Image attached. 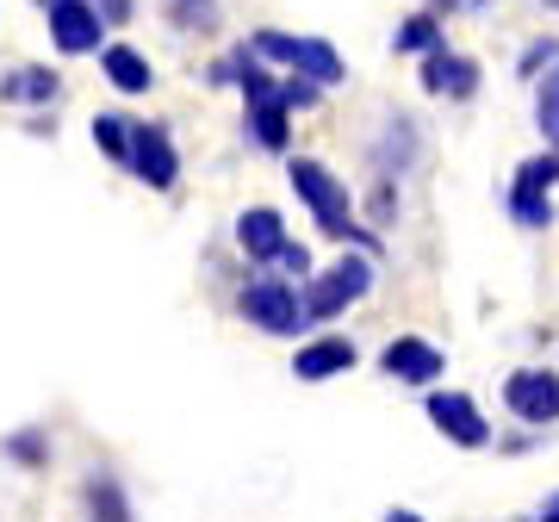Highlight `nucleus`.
Returning <instances> with one entry per match:
<instances>
[{
  "label": "nucleus",
  "mask_w": 559,
  "mask_h": 522,
  "mask_svg": "<svg viewBox=\"0 0 559 522\" xmlns=\"http://www.w3.org/2000/svg\"><path fill=\"white\" fill-rule=\"evenodd\" d=\"M286 175H293V187H299V200L311 205V218H318V230H323V237H336V242H348V237H355V242H367V249H373V237H367V230L355 224V205H348V187H342L336 175L323 168V162L299 156L293 168H286Z\"/></svg>",
  "instance_id": "nucleus-1"
},
{
  "label": "nucleus",
  "mask_w": 559,
  "mask_h": 522,
  "mask_svg": "<svg viewBox=\"0 0 559 522\" xmlns=\"http://www.w3.org/2000/svg\"><path fill=\"white\" fill-rule=\"evenodd\" d=\"M367 286H373V261L367 256H342L330 274H311V286H305V318L311 323L336 318V311H348Z\"/></svg>",
  "instance_id": "nucleus-2"
},
{
  "label": "nucleus",
  "mask_w": 559,
  "mask_h": 522,
  "mask_svg": "<svg viewBox=\"0 0 559 522\" xmlns=\"http://www.w3.org/2000/svg\"><path fill=\"white\" fill-rule=\"evenodd\" d=\"M242 318L255 323V330H267V336H299L305 323V293L286 281H249L242 286Z\"/></svg>",
  "instance_id": "nucleus-3"
},
{
  "label": "nucleus",
  "mask_w": 559,
  "mask_h": 522,
  "mask_svg": "<svg viewBox=\"0 0 559 522\" xmlns=\"http://www.w3.org/2000/svg\"><path fill=\"white\" fill-rule=\"evenodd\" d=\"M249 50H255L261 62H293L299 75L323 81V87H330V81H342V57L323 38H293V32H274V25H267V32H255V44H249Z\"/></svg>",
  "instance_id": "nucleus-4"
},
{
  "label": "nucleus",
  "mask_w": 559,
  "mask_h": 522,
  "mask_svg": "<svg viewBox=\"0 0 559 522\" xmlns=\"http://www.w3.org/2000/svg\"><path fill=\"white\" fill-rule=\"evenodd\" d=\"M503 404L522 423H559V373H547V367H516L503 380Z\"/></svg>",
  "instance_id": "nucleus-5"
},
{
  "label": "nucleus",
  "mask_w": 559,
  "mask_h": 522,
  "mask_svg": "<svg viewBox=\"0 0 559 522\" xmlns=\"http://www.w3.org/2000/svg\"><path fill=\"white\" fill-rule=\"evenodd\" d=\"M131 175H138L143 187H156V193L175 187L180 156H175V143H168L162 124H138V131H131Z\"/></svg>",
  "instance_id": "nucleus-6"
},
{
  "label": "nucleus",
  "mask_w": 559,
  "mask_h": 522,
  "mask_svg": "<svg viewBox=\"0 0 559 522\" xmlns=\"http://www.w3.org/2000/svg\"><path fill=\"white\" fill-rule=\"evenodd\" d=\"M429 423L460 448H485L491 442V423L479 417V404L466 399V392H429Z\"/></svg>",
  "instance_id": "nucleus-7"
},
{
  "label": "nucleus",
  "mask_w": 559,
  "mask_h": 522,
  "mask_svg": "<svg viewBox=\"0 0 559 522\" xmlns=\"http://www.w3.org/2000/svg\"><path fill=\"white\" fill-rule=\"evenodd\" d=\"M100 32H106L100 7H87V0H57L50 7V38H57L62 57H87L100 44Z\"/></svg>",
  "instance_id": "nucleus-8"
},
{
  "label": "nucleus",
  "mask_w": 559,
  "mask_h": 522,
  "mask_svg": "<svg viewBox=\"0 0 559 522\" xmlns=\"http://www.w3.org/2000/svg\"><path fill=\"white\" fill-rule=\"evenodd\" d=\"M380 367L392 373V380H404V385H436L448 361H441V348H429L423 336H399V342H385Z\"/></svg>",
  "instance_id": "nucleus-9"
},
{
  "label": "nucleus",
  "mask_w": 559,
  "mask_h": 522,
  "mask_svg": "<svg viewBox=\"0 0 559 522\" xmlns=\"http://www.w3.org/2000/svg\"><path fill=\"white\" fill-rule=\"evenodd\" d=\"M237 242H242V256L249 261H280V249H286V218H280L274 205H249L237 218Z\"/></svg>",
  "instance_id": "nucleus-10"
},
{
  "label": "nucleus",
  "mask_w": 559,
  "mask_h": 522,
  "mask_svg": "<svg viewBox=\"0 0 559 522\" xmlns=\"http://www.w3.org/2000/svg\"><path fill=\"white\" fill-rule=\"evenodd\" d=\"M423 87H429V94H448V100H466V94L479 87V62H466V57H454L448 44H436V50L423 57Z\"/></svg>",
  "instance_id": "nucleus-11"
},
{
  "label": "nucleus",
  "mask_w": 559,
  "mask_h": 522,
  "mask_svg": "<svg viewBox=\"0 0 559 522\" xmlns=\"http://www.w3.org/2000/svg\"><path fill=\"white\" fill-rule=\"evenodd\" d=\"M355 367V342L348 336H318L299 348V361H293V373L299 380H336V373H348Z\"/></svg>",
  "instance_id": "nucleus-12"
},
{
  "label": "nucleus",
  "mask_w": 559,
  "mask_h": 522,
  "mask_svg": "<svg viewBox=\"0 0 559 522\" xmlns=\"http://www.w3.org/2000/svg\"><path fill=\"white\" fill-rule=\"evenodd\" d=\"M249 138L261 143V150H286V138H293V106L280 100V94H267V100H249Z\"/></svg>",
  "instance_id": "nucleus-13"
},
{
  "label": "nucleus",
  "mask_w": 559,
  "mask_h": 522,
  "mask_svg": "<svg viewBox=\"0 0 559 522\" xmlns=\"http://www.w3.org/2000/svg\"><path fill=\"white\" fill-rule=\"evenodd\" d=\"M100 69H106V81H112L119 94H150V87H156L150 62H143L131 44H106V50H100Z\"/></svg>",
  "instance_id": "nucleus-14"
},
{
  "label": "nucleus",
  "mask_w": 559,
  "mask_h": 522,
  "mask_svg": "<svg viewBox=\"0 0 559 522\" xmlns=\"http://www.w3.org/2000/svg\"><path fill=\"white\" fill-rule=\"evenodd\" d=\"M57 87H62V81L50 75V69H13V75L0 81V100H25V106H44V100H57Z\"/></svg>",
  "instance_id": "nucleus-15"
},
{
  "label": "nucleus",
  "mask_w": 559,
  "mask_h": 522,
  "mask_svg": "<svg viewBox=\"0 0 559 522\" xmlns=\"http://www.w3.org/2000/svg\"><path fill=\"white\" fill-rule=\"evenodd\" d=\"M87 517H94V522H131L124 485L112 479V473H94V479H87Z\"/></svg>",
  "instance_id": "nucleus-16"
},
{
  "label": "nucleus",
  "mask_w": 559,
  "mask_h": 522,
  "mask_svg": "<svg viewBox=\"0 0 559 522\" xmlns=\"http://www.w3.org/2000/svg\"><path fill=\"white\" fill-rule=\"evenodd\" d=\"M510 218L528 224V230H547L554 224V200L535 193V187H510Z\"/></svg>",
  "instance_id": "nucleus-17"
},
{
  "label": "nucleus",
  "mask_w": 559,
  "mask_h": 522,
  "mask_svg": "<svg viewBox=\"0 0 559 522\" xmlns=\"http://www.w3.org/2000/svg\"><path fill=\"white\" fill-rule=\"evenodd\" d=\"M131 131H138V124H124L119 112H100V119H94V143H100L112 162H124V168H131Z\"/></svg>",
  "instance_id": "nucleus-18"
},
{
  "label": "nucleus",
  "mask_w": 559,
  "mask_h": 522,
  "mask_svg": "<svg viewBox=\"0 0 559 522\" xmlns=\"http://www.w3.org/2000/svg\"><path fill=\"white\" fill-rule=\"evenodd\" d=\"M399 50H411V57H429V50H436L441 44V25H436V13H411V20L399 25Z\"/></svg>",
  "instance_id": "nucleus-19"
},
{
  "label": "nucleus",
  "mask_w": 559,
  "mask_h": 522,
  "mask_svg": "<svg viewBox=\"0 0 559 522\" xmlns=\"http://www.w3.org/2000/svg\"><path fill=\"white\" fill-rule=\"evenodd\" d=\"M168 20L180 32H212L218 25V0H168Z\"/></svg>",
  "instance_id": "nucleus-20"
},
{
  "label": "nucleus",
  "mask_w": 559,
  "mask_h": 522,
  "mask_svg": "<svg viewBox=\"0 0 559 522\" xmlns=\"http://www.w3.org/2000/svg\"><path fill=\"white\" fill-rule=\"evenodd\" d=\"M516 187H535V193H547V187H559V150H547V156H528L516 168Z\"/></svg>",
  "instance_id": "nucleus-21"
},
{
  "label": "nucleus",
  "mask_w": 559,
  "mask_h": 522,
  "mask_svg": "<svg viewBox=\"0 0 559 522\" xmlns=\"http://www.w3.org/2000/svg\"><path fill=\"white\" fill-rule=\"evenodd\" d=\"M535 119H540V131H547V143L559 150V69L547 81H540V94H535Z\"/></svg>",
  "instance_id": "nucleus-22"
},
{
  "label": "nucleus",
  "mask_w": 559,
  "mask_h": 522,
  "mask_svg": "<svg viewBox=\"0 0 559 522\" xmlns=\"http://www.w3.org/2000/svg\"><path fill=\"white\" fill-rule=\"evenodd\" d=\"M318 87H323V81H311V75L293 69V81H280V100L293 106V112H305V106H318Z\"/></svg>",
  "instance_id": "nucleus-23"
},
{
  "label": "nucleus",
  "mask_w": 559,
  "mask_h": 522,
  "mask_svg": "<svg viewBox=\"0 0 559 522\" xmlns=\"http://www.w3.org/2000/svg\"><path fill=\"white\" fill-rule=\"evenodd\" d=\"M7 454H13V461H25V466H44V461H50V448H44V436H32V429H20V436L7 442Z\"/></svg>",
  "instance_id": "nucleus-24"
},
{
  "label": "nucleus",
  "mask_w": 559,
  "mask_h": 522,
  "mask_svg": "<svg viewBox=\"0 0 559 522\" xmlns=\"http://www.w3.org/2000/svg\"><path fill=\"white\" fill-rule=\"evenodd\" d=\"M280 268H293V274H311V256H305V242H286V249H280Z\"/></svg>",
  "instance_id": "nucleus-25"
},
{
  "label": "nucleus",
  "mask_w": 559,
  "mask_h": 522,
  "mask_svg": "<svg viewBox=\"0 0 559 522\" xmlns=\"http://www.w3.org/2000/svg\"><path fill=\"white\" fill-rule=\"evenodd\" d=\"M94 7H100L106 25H124V20H131V0H94Z\"/></svg>",
  "instance_id": "nucleus-26"
},
{
  "label": "nucleus",
  "mask_w": 559,
  "mask_h": 522,
  "mask_svg": "<svg viewBox=\"0 0 559 522\" xmlns=\"http://www.w3.org/2000/svg\"><path fill=\"white\" fill-rule=\"evenodd\" d=\"M554 57H559V44L547 38V44H535V50H528V57H522V69H528V75H535L540 62H554Z\"/></svg>",
  "instance_id": "nucleus-27"
},
{
  "label": "nucleus",
  "mask_w": 559,
  "mask_h": 522,
  "mask_svg": "<svg viewBox=\"0 0 559 522\" xmlns=\"http://www.w3.org/2000/svg\"><path fill=\"white\" fill-rule=\"evenodd\" d=\"M540 522H559V491L547 498V510H540Z\"/></svg>",
  "instance_id": "nucleus-28"
},
{
  "label": "nucleus",
  "mask_w": 559,
  "mask_h": 522,
  "mask_svg": "<svg viewBox=\"0 0 559 522\" xmlns=\"http://www.w3.org/2000/svg\"><path fill=\"white\" fill-rule=\"evenodd\" d=\"M385 522H423V517H417V510H392Z\"/></svg>",
  "instance_id": "nucleus-29"
},
{
  "label": "nucleus",
  "mask_w": 559,
  "mask_h": 522,
  "mask_svg": "<svg viewBox=\"0 0 559 522\" xmlns=\"http://www.w3.org/2000/svg\"><path fill=\"white\" fill-rule=\"evenodd\" d=\"M436 7H448V13H454V7H460V0H436Z\"/></svg>",
  "instance_id": "nucleus-30"
},
{
  "label": "nucleus",
  "mask_w": 559,
  "mask_h": 522,
  "mask_svg": "<svg viewBox=\"0 0 559 522\" xmlns=\"http://www.w3.org/2000/svg\"><path fill=\"white\" fill-rule=\"evenodd\" d=\"M38 7H44V13H50V7H57V0H38Z\"/></svg>",
  "instance_id": "nucleus-31"
},
{
  "label": "nucleus",
  "mask_w": 559,
  "mask_h": 522,
  "mask_svg": "<svg viewBox=\"0 0 559 522\" xmlns=\"http://www.w3.org/2000/svg\"><path fill=\"white\" fill-rule=\"evenodd\" d=\"M547 7H559V0H547Z\"/></svg>",
  "instance_id": "nucleus-32"
}]
</instances>
